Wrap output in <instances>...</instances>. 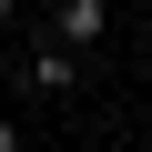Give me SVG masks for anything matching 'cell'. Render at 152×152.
I'll list each match as a JSON object with an SVG mask.
<instances>
[{
  "label": "cell",
  "instance_id": "6da1fadb",
  "mask_svg": "<svg viewBox=\"0 0 152 152\" xmlns=\"http://www.w3.org/2000/svg\"><path fill=\"white\" fill-rule=\"evenodd\" d=\"M112 20H102V0H61V10H51V51H91Z\"/></svg>",
  "mask_w": 152,
  "mask_h": 152
},
{
  "label": "cell",
  "instance_id": "7a4b0ae2",
  "mask_svg": "<svg viewBox=\"0 0 152 152\" xmlns=\"http://www.w3.org/2000/svg\"><path fill=\"white\" fill-rule=\"evenodd\" d=\"M31 91H71V51H51V41L31 51Z\"/></svg>",
  "mask_w": 152,
  "mask_h": 152
},
{
  "label": "cell",
  "instance_id": "3957f363",
  "mask_svg": "<svg viewBox=\"0 0 152 152\" xmlns=\"http://www.w3.org/2000/svg\"><path fill=\"white\" fill-rule=\"evenodd\" d=\"M0 152H20V132H10V122H0Z\"/></svg>",
  "mask_w": 152,
  "mask_h": 152
}]
</instances>
